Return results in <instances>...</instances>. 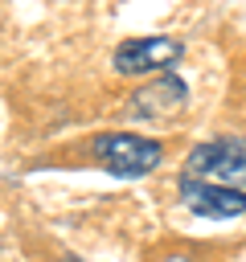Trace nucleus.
Masks as SVG:
<instances>
[{
    "label": "nucleus",
    "mask_w": 246,
    "mask_h": 262,
    "mask_svg": "<svg viewBox=\"0 0 246 262\" xmlns=\"http://www.w3.org/2000/svg\"><path fill=\"white\" fill-rule=\"evenodd\" d=\"M184 176H197V180L246 192V139L221 135V139L197 143L189 151V160H184Z\"/></svg>",
    "instance_id": "f257e3e1"
},
{
    "label": "nucleus",
    "mask_w": 246,
    "mask_h": 262,
    "mask_svg": "<svg viewBox=\"0 0 246 262\" xmlns=\"http://www.w3.org/2000/svg\"><path fill=\"white\" fill-rule=\"evenodd\" d=\"M90 156L119 180H135V176H148L156 164H160V143L156 139H144V135H131V131H102L94 143H90Z\"/></svg>",
    "instance_id": "f03ea898"
},
{
    "label": "nucleus",
    "mask_w": 246,
    "mask_h": 262,
    "mask_svg": "<svg viewBox=\"0 0 246 262\" xmlns=\"http://www.w3.org/2000/svg\"><path fill=\"white\" fill-rule=\"evenodd\" d=\"M180 53H184V45H180L176 37H131V41H123V45L115 49L111 66H115V74H123V78L160 74V70L176 66Z\"/></svg>",
    "instance_id": "7ed1b4c3"
},
{
    "label": "nucleus",
    "mask_w": 246,
    "mask_h": 262,
    "mask_svg": "<svg viewBox=\"0 0 246 262\" xmlns=\"http://www.w3.org/2000/svg\"><path fill=\"white\" fill-rule=\"evenodd\" d=\"M189 102V86L176 78V74H160L152 78L148 86H139L127 102V115L131 119H144V123H168L184 111Z\"/></svg>",
    "instance_id": "20e7f679"
},
{
    "label": "nucleus",
    "mask_w": 246,
    "mask_h": 262,
    "mask_svg": "<svg viewBox=\"0 0 246 262\" xmlns=\"http://www.w3.org/2000/svg\"><path fill=\"white\" fill-rule=\"evenodd\" d=\"M176 196L197 217H238V213H246L242 188H221V184H209V180H197V176H180Z\"/></svg>",
    "instance_id": "39448f33"
}]
</instances>
